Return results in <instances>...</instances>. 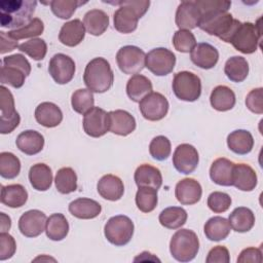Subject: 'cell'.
I'll use <instances>...</instances> for the list:
<instances>
[{"mask_svg": "<svg viewBox=\"0 0 263 263\" xmlns=\"http://www.w3.org/2000/svg\"><path fill=\"white\" fill-rule=\"evenodd\" d=\"M201 18L200 11L195 1H183L179 4L175 22L179 30H191L198 27Z\"/></svg>", "mask_w": 263, "mask_h": 263, "instance_id": "e0dca14e", "label": "cell"}, {"mask_svg": "<svg viewBox=\"0 0 263 263\" xmlns=\"http://www.w3.org/2000/svg\"><path fill=\"white\" fill-rule=\"evenodd\" d=\"M0 133L9 134L18 126L21 117L15 110L12 93L4 85L0 87Z\"/></svg>", "mask_w": 263, "mask_h": 263, "instance_id": "ba28073f", "label": "cell"}, {"mask_svg": "<svg viewBox=\"0 0 263 263\" xmlns=\"http://www.w3.org/2000/svg\"><path fill=\"white\" fill-rule=\"evenodd\" d=\"M200 14H204L212 11H228L231 6L230 1L224 0H197L195 1Z\"/></svg>", "mask_w": 263, "mask_h": 263, "instance_id": "816d5d0a", "label": "cell"}, {"mask_svg": "<svg viewBox=\"0 0 263 263\" xmlns=\"http://www.w3.org/2000/svg\"><path fill=\"white\" fill-rule=\"evenodd\" d=\"M16 147L20 151L27 155H35L41 152L44 146V138L43 136L33 129H28L22 132L16 140Z\"/></svg>", "mask_w": 263, "mask_h": 263, "instance_id": "d4e9b609", "label": "cell"}, {"mask_svg": "<svg viewBox=\"0 0 263 263\" xmlns=\"http://www.w3.org/2000/svg\"><path fill=\"white\" fill-rule=\"evenodd\" d=\"M26 77V74L15 67L2 66L1 68L0 82L2 85L8 84L14 88H20L24 85Z\"/></svg>", "mask_w": 263, "mask_h": 263, "instance_id": "c3c4849f", "label": "cell"}, {"mask_svg": "<svg viewBox=\"0 0 263 263\" xmlns=\"http://www.w3.org/2000/svg\"><path fill=\"white\" fill-rule=\"evenodd\" d=\"M85 36V27L79 18L65 23L59 33V40L62 44L70 47L78 45Z\"/></svg>", "mask_w": 263, "mask_h": 263, "instance_id": "603a6c76", "label": "cell"}, {"mask_svg": "<svg viewBox=\"0 0 263 263\" xmlns=\"http://www.w3.org/2000/svg\"><path fill=\"white\" fill-rule=\"evenodd\" d=\"M18 50L25 52L35 61H41L47 52V44L41 38H33L18 45Z\"/></svg>", "mask_w": 263, "mask_h": 263, "instance_id": "bcb514c9", "label": "cell"}, {"mask_svg": "<svg viewBox=\"0 0 263 263\" xmlns=\"http://www.w3.org/2000/svg\"><path fill=\"white\" fill-rule=\"evenodd\" d=\"M54 183L60 193H72L77 189V175L72 167H62L55 174Z\"/></svg>", "mask_w": 263, "mask_h": 263, "instance_id": "ab89813d", "label": "cell"}, {"mask_svg": "<svg viewBox=\"0 0 263 263\" xmlns=\"http://www.w3.org/2000/svg\"><path fill=\"white\" fill-rule=\"evenodd\" d=\"M35 119L44 127H55L63 120V112L58 105L43 102L35 109Z\"/></svg>", "mask_w": 263, "mask_h": 263, "instance_id": "cb8c5ba5", "label": "cell"}, {"mask_svg": "<svg viewBox=\"0 0 263 263\" xmlns=\"http://www.w3.org/2000/svg\"><path fill=\"white\" fill-rule=\"evenodd\" d=\"M235 93L226 85L216 86L210 96V103L217 111L231 110L235 105Z\"/></svg>", "mask_w": 263, "mask_h": 263, "instance_id": "1f68e13d", "label": "cell"}, {"mask_svg": "<svg viewBox=\"0 0 263 263\" xmlns=\"http://www.w3.org/2000/svg\"><path fill=\"white\" fill-rule=\"evenodd\" d=\"M0 44H1V47H0L1 54H4V53L9 52V51H12L14 48L18 47L17 41L12 39L7 34V32H4V31L0 32Z\"/></svg>", "mask_w": 263, "mask_h": 263, "instance_id": "680465c9", "label": "cell"}, {"mask_svg": "<svg viewBox=\"0 0 263 263\" xmlns=\"http://www.w3.org/2000/svg\"><path fill=\"white\" fill-rule=\"evenodd\" d=\"M157 190L151 187H139L136 193L137 208L143 213L152 212L157 205Z\"/></svg>", "mask_w": 263, "mask_h": 263, "instance_id": "b9f144b4", "label": "cell"}, {"mask_svg": "<svg viewBox=\"0 0 263 263\" xmlns=\"http://www.w3.org/2000/svg\"><path fill=\"white\" fill-rule=\"evenodd\" d=\"M231 205V197L225 192L214 191L208 197V206L214 213H224Z\"/></svg>", "mask_w": 263, "mask_h": 263, "instance_id": "f907efd6", "label": "cell"}, {"mask_svg": "<svg viewBox=\"0 0 263 263\" xmlns=\"http://www.w3.org/2000/svg\"><path fill=\"white\" fill-rule=\"evenodd\" d=\"M172 87L175 96L185 102H194L201 95L200 78L189 71H181L175 74Z\"/></svg>", "mask_w": 263, "mask_h": 263, "instance_id": "52a82bcc", "label": "cell"}, {"mask_svg": "<svg viewBox=\"0 0 263 263\" xmlns=\"http://www.w3.org/2000/svg\"><path fill=\"white\" fill-rule=\"evenodd\" d=\"M83 81L92 92L103 93L109 90L114 81V74L109 62L100 57L92 59L85 67Z\"/></svg>", "mask_w": 263, "mask_h": 263, "instance_id": "277c9868", "label": "cell"}, {"mask_svg": "<svg viewBox=\"0 0 263 263\" xmlns=\"http://www.w3.org/2000/svg\"><path fill=\"white\" fill-rule=\"evenodd\" d=\"M229 251L224 246H216L210 250L205 259L206 263H229Z\"/></svg>", "mask_w": 263, "mask_h": 263, "instance_id": "9f6ffc18", "label": "cell"}, {"mask_svg": "<svg viewBox=\"0 0 263 263\" xmlns=\"http://www.w3.org/2000/svg\"><path fill=\"white\" fill-rule=\"evenodd\" d=\"M69 232V223L66 217L61 213L50 215L46 220V236L54 241L63 240Z\"/></svg>", "mask_w": 263, "mask_h": 263, "instance_id": "8d00e7d4", "label": "cell"}, {"mask_svg": "<svg viewBox=\"0 0 263 263\" xmlns=\"http://www.w3.org/2000/svg\"><path fill=\"white\" fill-rule=\"evenodd\" d=\"M257 174L246 163L234 164L232 171V186L241 191H252L257 186Z\"/></svg>", "mask_w": 263, "mask_h": 263, "instance_id": "7402d4cb", "label": "cell"}, {"mask_svg": "<svg viewBox=\"0 0 263 263\" xmlns=\"http://www.w3.org/2000/svg\"><path fill=\"white\" fill-rule=\"evenodd\" d=\"M109 130L118 136H128L136 129L135 117L125 110L108 112Z\"/></svg>", "mask_w": 263, "mask_h": 263, "instance_id": "ffe728a7", "label": "cell"}, {"mask_svg": "<svg viewBox=\"0 0 263 263\" xmlns=\"http://www.w3.org/2000/svg\"><path fill=\"white\" fill-rule=\"evenodd\" d=\"M263 261L262 258V252L260 248H254V247H250L247 249H243L238 258H237V262L239 263H245V262H255V263H261Z\"/></svg>", "mask_w": 263, "mask_h": 263, "instance_id": "6f0895ef", "label": "cell"}, {"mask_svg": "<svg viewBox=\"0 0 263 263\" xmlns=\"http://www.w3.org/2000/svg\"><path fill=\"white\" fill-rule=\"evenodd\" d=\"M114 5H120L113 14L114 28L120 33L128 34L138 27V21L147 12L150 1L147 0H128V1H110Z\"/></svg>", "mask_w": 263, "mask_h": 263, "instance_id": "3957f363", "label": "cell"}, {"mask_svg": "<svg viewBox=\"0 0 263 263\" xmlns=\"http://www.w3.org/2000/svg\"><path fill=\"white\" fill-rule=\"evenodd\" d=\"M190 59L194 65L201 69H212L219 60V51L212 44L206 42L197 43L190 51Z\"/></svg>", "mask_w": 263, "mask_h": 263, "instance_id": "d6986e66", "label": "cell"}, {"mask_svg": "<svg viewBox=\"0 0 263 263\" xmlns=\"http://www.w3.org/2000/svg\"><path fill=\"white\" fill-rule=\"evenodd\" d=\"M85 3L86 2L79 0H52L49 2L52 13L62 20L70 18L74 14L76 8Z\"/></svg>", "mask_w": 263, "mask_h": 263, "instance_id": "f6af8a7d", "label": "cell"}, {"mask_svg": "<svg viewBox=\"0 0 263 263\" xmlns=\"http://www.w3.org/2000/svg\"><path fill=\"white\" fill-rule=\"evenodd\" d=\"M28 200V192L21 184H10L1 187V202L9 208L23 206Z\"/></svg>", "mask_w": 263, "mask_h": 263, "instance_id": "e575fe53", "label": "cell"}, {"mask_svg": "<svg viewBox=\"0 0 263 263\" xmlns=\"http://www.w3.org/2000/svg\"><path fill=\"white\" fill-rule=\"evenodd\" d=\"M43 30H44L43 22L38 17H34L28 25H26L20 29L11 30V31L7 32V34L12 39L17 41L20 39L37 37L43 33Z\"/></svg>", "mask_w": 263, "mask_h": 263, "instance_id": "ee69618b", "label": "cell"}, {"mask_svg": "<svg viewBox=\"0 0 263 263\" xmlns=\"http://www.w3.org/2000/svg\"><path fill=\"white\" fill-rule=\"evenodd\" d=\"M2 64H3V66L15 67V68L22 70L26 74V76H29L31 73V65H30L29 61L25 58V55H23L21 53H15V54L4 57Z\"/></svg>", "mask_w": 263, "mask_h": 263, "instance_id": "11a10c76", "label": "cell"}, {"mask_svg": "<svg viewBox=\"0 0 263 263\" xmlns=\"http://www.w3.org/2000/svg\"><path fill=\"white\" fill-rule=\"evenodd\" d=\"M187 212L181 206H170L161 211L158 220L159 223L167 229L181 228L187 221Z\"/></svg>", "mask_w": 263, "mask_h": 263, "instance_id": "f35d334b", "label": "cell"}, {"mask_svg": "<svg viewBox=\"0 0 263 263\" xmlns=\"http://www.w3.org/2000/svg\"><path fill=\"white\" fill-rule=\"evenodd\" d=\"M176 65V55L167 48L157 47L146 54L145 67L156 76L170 74Z\"/></svg>", "mask_w": 263, "mask_h": 263, "instance_id": "8fae6325", "label": "cell"}, {"mask_svg": "<svg viewBox=\"0 0 263 263\" xmlns=\"http://www.w3.org/2000/svg\"><path fill=\"white\" fill-rule=\"evenodd\" d=\"M168 101L160 92L152 91L139 102L143 117L149 121H158L165 117L168 111Z\"/></svg>", "mask_w": 263, "mask_h": 263, "instance_id": "7c38bea8", "label": "cell"}, {"mask_svg": "<svg viewBox=\"0 0 263 263\" xmlns=\"http://www.w3.org/2000/svg\"><path fill=\"white\" fill-rule=\"evenodd\" d=\"M134 230V223L127 216L117 215L107 221L104 227V234L110 243L122 247L130 241Z\"/></svg>", "mask_w": 263, "mask_h": 263, "instance_id": "8992f818", "label": "cell"}, {"mask_svg": "<svg viewBox=\"0 0 263 263\" xmlns=\"http://www.w3.org/2000/svg\"><path fill=\"white\" fill-rule=\"evenodd\" d=\"M29 181L37 191H46L52 183L51 168L45 163H36L30 167Z\"/></svg>", "mask_w": 263, "mask_h": 263, "instance_id": "f546056e", "label": "cell"}, {"mask_svg": "<svg viewBox=\"0 0 263 263\" xmlns=\"http://www.w3.org/2000/svg\"><path fill=\"white\" fill-rule=\"evenodd\" d=\"M262 98H263V88L262 87L252 89L246 98L247 108L253 113L262 114L263 113Z\"/></svg>", "mask_w": 263, "mask_h": 263, "instance_id": "db71d44e", "label": "cell"}, {"mask_svg": "<svg viewBox=\"0 0 263 263\" xmlns=\"http://www.w3.org/2000/svg\"><path fill=\"white\" fill-rule=\"evenodd\" d=\"M202 194V188L199 182L192 178H185L179 181L175 188V196L183 205L197 203Z\"/></svg>", "mask_w": 263, "mask_h": 263, "instance_id": "ac0fdd59", "label": "cell"}, {"mask_svg": "<svg viewBox=\"0 0 263 263\" xmlns=\"http://www.w3.org/2000/svg\"><path fill=\"white\" fill-rule=\"evenodd\" d=\"M37 1L2 0L0 1V26L7 29H20L33 18Z\"/></svg>", "mask_w": 263, "mask_h": 263, "instance_id": "6da1fadb", "label": "cell"}, {"mask_svg": "<svg viewBox=\"0 0 263 263\" xmlns=\"http://www.w3.org/2000/svg\"><path fill=\"white\" fill-rule=\"evenodd\" d=\"M171 142L164 136H157L150 142L149 153L155 160L162 161L167 159L171 155Z\"/></svg>", "mask_w": 263, "mask_h": 263, "instance_id": "7dc6e473", "label": "cell"}, {"mask_svg": "<svg viewBox=\"0 0 263 263\" xmlns=\"http://www.w3.org/2000/svg\"><path fill=\"white\" fill-rule=\"evenodd\" d=\"M95 98L92 91L88 88H79L72 93L71 105L75 112L79 114H86L95 106Z\"/></svg>", "mask_w": 263, "mask_h": 263, "instance_id": "60d3db41", "label": "cell"}, {"mask_svg": "<svg viewBox=\"0 0 263 263\" xmlns=\"http://www.w3.org/2000/svg\"><path fill=\"white\" fill-rule=\"evenodd\" d=\"M83 25L90 35L100 36L109 26V16L101 9H90L84 14Z\"/></svg>", "mask_w": 263, "mask_h": 263, "instance_id": "d6a6232c", "label": "cell"}, {"mask_svg": "<svg viewBox=\"0 0 263 263\" xmlns=\"http://www.w3.org/2000/svg\"><path fill=\"white\" fill-rule=\"evenodd\" d=\"M46 215L39 210L25 212L18 219V230L26 237H36L45 231Z\"/></svg>", "mask_w": 263, "mask_h": 263, "instance_id": "2e32d148", "label": "cell"}, {"mask_svg": "<svg viewBox=\"0 0 263 263\" xmlns=\"http://www.w3.org/2000/svg\"><path fill=\"white\" fill-rule=\"evenodd\" d=\"M173 45L180 52H190L196 45V39L188 30H178L173 37Z\"/></svg>", "mask_w": 263, "mask_h": 263, "instance_id": "681fc988", "label": "cell"}, {"mask_svg": "<svg viewBox=\"0 0 263 263\" xmlns=\"http://www.w3.org/2000/svg\"><path fill=\"white\" fill-rule=\"evenodd\" d=\"M0 216H1V232H6L7 230H9L11 226L10 217L5 215V213H1Z\"/></svg>", "mask_w": 263, "mask_h": 263, "instance_id": "91938a15", "label": "cell"}, {"mask_svg": "<svg viewBox=\"0 0 263 263\" xmlns=\"http://www.w3.org/2000/svg\"><path fill=\"white\" fill-rule=\"evenodd\" d=\"M134 178L138 187H151L158 190L162 185V176L160 171L148 163L138 166Z\"/></svg>", "mask_w": 263, "mask_h": 263, "instance_id": "484cf974", "label": "cell"}, {"mask_svg": "<svg viewBox=\"0 0 263 263\" xmlns=\"http://www.w3.org/2000/svg\"><path fill=\"white\" fill-rule=\"evenodd\" d=\"M48 72L58 84H66L74 77L75 62L67 54L57 53L49 61Z\"/></svg>", "mask_w": 263, "mask_h": 263, "instance_id": "4fadbf2b", "label": "cell"}, {"mask_svg": "<svg viewBox=\"0 0 263 263\" xmlns=\"http://www.w3.org/2000/svg\"><path fill=\"white\" fill-rule=\"evenodd\" d=\"M234 164V162L227 158H217L210 167L211 180L220 186H232V171Z\"/></svg>", "mask_w": 263, "mask_h": 263, "instance_id": "83f0119b", "label": "cell"}, {"mask_svg": "<svg viewBox=\"0 0 263 263\" xmlns=\"http://www.w3.org/2000/svg\"><path fill=\"white\" fill-rule=\"evenodd\" d=\"M224 72L230 81L238 83L248 77L249 64L243 57L234 55L226 61Z\"/></svg>", "mask_w": 263, "mask_h": 263, "instance_id": "74e56055", "label": "cell"}, {"mask_svg": "<svg viewBox=\"0 0 263 263\" xmlns=\"http://www.w3.org/2000/svg\"><path fill=\"white\" fill-rule=\"evenodd\" d=\"M199 251V240L196 233L190 229H180L174 233L170 241V252L179 262L193 260Z\"/></svg>", "mask_w": 263, "mask_h": 263, "instance_id": "5b68a950", "label": "cell"}, {"mask_svg": "<svg viewBox=\"0 0 263 263\" xmlns=\"http://www.w3.org/2000/svg\"><path fill=\"white\" fill-rule=\"evenodd\" d=\"M116 62L122 73L138 74L145 67L146 53L138 46L125 45L117 51Z\"/></svg>", "mask_w": 263, "mask_h": 263, "instance_id": "9c48e42d", "label": "cell"}, {"mask_svg": "<svg viewBox=\"0 0 263 263\" xmlns=\"http://www.w3.org/2000/svg\"><path fill=\"white\" fill-rule=\"evenodd\" d=\"M21 172V161L11 152L0 153V175L4 179H14Z\"/></svg>", "mask_w": 263, "mask_h": 263, "instance_id": "7bdbcfd3", "label": "cell"}, {"mask_svg": "<svg viewBox=\"0 0 263 263\" xmlns=\"http://www.w3.org/2000/svg\"><path fill=\"white\" fill-rule=\"evenodd\" d=\"M82 124L87 136L100 138L109 130L108 113L102 108L93 107L86 114H84Z\"/></svg>", "mask_w": 263, "mask_h": 263, "instance_id": "9a60e30c", "label": "cell"}, {"mask_svg": "<svg viewBox=\"0 0 263 263\" xmlns=\"http://www.w3.org/2000/svg\"><path fill=\"white\" fill-rule=\"evenodd\" d=\"M260 39L261 30L258 24L254 25L250 22L241 23L235 18L229 32L221 38V40L231 43L236 50L246 54L253 53L257 50Z\"/></svg>", "mask_w": 263, "mask_h": 263, "instance_id": "7a4b0ae2", "label": "cell"}, {"mask_svg": "<svg viewBox=\"0 0 263 263\" xmlns=\"http://www.w3.org/2000/svg\"><path fill=\"white\" fill-rule=\"evenodd\" d=\"M97 190L103 198L110 201H116L122 197L124 193V185L119 177L108 174L99 180Z\"/></svg>", "mask_w": 263, "mask_h": 263, "instance_id": "44dd1931", "label": "cell"}, {"mask_svg": "<svg viewBox=\"0 0 263 263\" xmlns=\"http://www.w3.org/2000/svg\"><path fill=\"white\" fill-rule=\"evenodd\" d=\"M233 16L228 11H212L201 15L198 27L209 35L223 38L233 24Z\"/></svg>", "mask_w": 263, "mask_h": 263, "instance_id": "30bf717a", "label": "cell"}, {"mask_svg": "<svg viewBox=\"0 0 263 263\" xmlns=\"http://www.w3.org/2000/svg\"><path fill=\"white\" fill-rule=\"evenodd\" d=\"M231 230L229 221L223 217L215 216L210 218L203 227L205 237L212 241H220L225 239Z\"/></svg>", "mask_w": 263, "mask_h": 263, "instance_id": "4dcf8cb0", "label": "cell"}, {"mask_svg": "<svg viewBox=\"0 0 263 263\" xmlns=\"http://www.w3.org/2000/svg\"><path fill=\"white\" fill-rule=\"evenodd\" d=\"M199 156L196 148L190 144L179 145L173 154V164L175 168L182 174L189 175L195 171L198 165Z\"/></svg>", "mask_w": 263, "mask_h": 263, "instance_id": "5bb4252c", "label": "cell"}, {"mask_svg": "<svg viewBox=\"0 0 263 263\" xmlns=\"http://www.w3.org/2000/svg\"><path fill=\"white\" fill-rule=\"evenodd\" d=\"M101 204L90 198L80 197L70 202L69 212L72 216L78 219H93L101 214Z\"/></svg>", "mask_w": 263, "mask_h": 263, "instance_id": "4316f807", "label": "cell"}, {"mask_svg": "<svg viewBox=\"0 0 263 263\" xmlns=\"http://www.w3.org/2000/svg\"><path fill=\"white\" fill-rule=\"evenodd\" d=\"M227 146L235 154L246 155L254 147V138L249 130L236 129L228 135Z\"/></svg>", "mask_w": 263, "mask_h": 263, "instance_id": "f1b7e54d", "label": "cell"}, {"mask_svg": "<svg viewBox=\"0 0 263 263\" xmlns=\"http://www.w3.org/2000/svg\"><path fill=\"white\" fill-rule=\"evenodd\" d=\"M16 250V243L9 233L1 232L0 233V260L4 261L10 259Z\"/></svg>", "mask_w": 263, "mask_h": 263, "instance_id": "f5cc1de1", "label": "cell"}, {"mask_svg": "<svg viewBox=\"0 0 263 263\" xmlns=\"http://www.w3.org/2000/svg\"><path fill=\"white\" fill-rule=\"evenodd\" d=\"M231 228L236 232H248L255 224V215L249 208H235L228 218Z\"/></svg>", "mask_w": 263, "mask_h": 263, "instance_id": "836d02e7", "label": "cell"}, {"mask_svg": "<svg viewBox=\"0 0 263 263\" xmlns=\"http://www.w3.org/2000/svg\"><path fill=\"white\" fill-rule=\"evenodd\" d=\"M150 92H152V83L146 76L135 74L128 79L126 83V93L132 101L139 103Z\"/></svg>", "mask_w": 263, "mask_h": 263, "instance_id": "d590c367", "label": "cell"}]
</instances>
